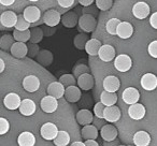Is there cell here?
<instances>
[{"instance_id":"6da1fadb","label":"cell","mask_w":157,"mask_h":146,"mask_svg":"<svg viewBox=\"0 0 157 146\" xmlns=\"http://www.w3.org/2000/svg\"><path fill=\"white\" fill-rule=\"evenodd\" d=\"M78 27L86 33L93 32L97 27V20L93 14H83L78 20Z\"/></svg>"},{"instance_id":"7a4b0ae2","label":"cell","mask_w":157,"mask_h":146,"mask_svg":"<svg viewBox=\"0 0 157 146\" xmlns=\"http://www.w3.org/2000/svg\"><path fill=\"white\" fill-rule=\"evenodd\" d=\"M114 67L120 72H127L132 67V60L129 55L121 54L114 59Z\"/></svg>"},{"instance_id":"3957f363","label":"cell","mask_w":157,"mask_h":146,"mask_svg":"<svg viewBox=\"0 0 157 146\" xmlns=\"http://www.w3.org/2000/svg\"><path fill=\"white\" fill-rule=\"evenodd\" d=\"M58 132V128L53 122H45V124L42 125L41 129H40V134L46 141H54Z\"/></svg>"},{"instance_id":"277c9868","label":"cell","mask_w":157,"mask_h":146,"mask_svg":"<svg viewBox=\"0 0 157 146\" xmlns=\"http://www.w3.org/2000/svg\"><path fill=\"white\" fill-rule=\"evenodd\" d=\"M61 13L55 9L48 10L45 13L43 14V22L44 25H48L51 27H56L59 23L61 22Z\"/></svg>"},{"instance_id":"5b68a950","label":"cell","mask_w":157,"mask_h":146,"mask_svg":"<svg viewBox=\"0 0 157 146\" xmlns=\"http://www.w3.org/2000/svg\"><path fill=\"white\" fill-rule=\"evenodd\" d=\"M40 107H41V110L44 113H48V114L54 113L57 110V107H58L57 99L50 96V95L43 97V98L41 99V101H40Z\"/></svg>"},{"instance_id":"8992f818","label":"cell","mask_w":157,"mask_h":146,"mask_svg":"<svg viewBox=\"0 0 157 146\" xmlns=\"http://www.w3.org/2000/svg\"><path fill=\"white\" fill-rule=\"evenodd\" d=\"M151 8L146 2L143 1H139V2L135 3L132 7V14L138 20H144L150 15Z\"/></svg>"},{"instance_id":"52a82bcc","label":"cell","mask_w":157,"mask_h":146,"mask_svg":"<svg viewBox=\"0 0 157 146\" xmlns=\"http://www.w3.org/2000/svg\"><path fill=\"white\" fill-rule=\"evenodd\" d=\"M17 20L18 15H16L15 12L13 11H5L0 15V24L8 29L15 27Z\"/></svg>"},{"instance_id":"ba28073f","label":"cell","mask_w":157,"mask_h":146,"mask_svg":"<svg viewBox=\"0 0 157 146\" xmlns=\"http://www.w3.org/2000/svg\"><path fill=\"white\" fill-rule=\"evenodd\" d=\"M122 98L124 100V102L126 104H135V103H138L140 100V92L137 88L135 87H128L123 92Z\"/></svg>"},{"instance_id":"9c48e42d","label":"cell","mask_w":157,"mask_h":146,"mask_svg":"<svg viewBox=\"0 0 157 146\" xmlns=\"http://www.w3.org/2000/svg\"><path fill=\"white\" fill-rule=\"evenodd\" d=\"M23 88L28 92H36L40 88V80L36 75H27L23 80Z\"/></svg>"},{"instance_id":"30bf717a","label":"cell","mask_w":157,"mask_h":146,"mask_svg":"<svg viewBox=\"0 0 157 146\" xmlns=\"http://www.w3.org/2000/svg\"><path fill=\"white\" fill-rule=\"evenodd\" d=\"M21 103H22L21 97L17 94H15V92H10L3 99V104L10 111H14V110L20 109Z\"/></svg>"},{"instance_id":"8fae6325","label":"cell","mask_w":157,"mask_h":146,"mask_svg":"<svg viewBox=\"0 0 157 146\" xmlns=\"http://www.w3.org/2000/svg\"><path fill=\"white\" fill-rule=\"evenodd\" d=\"M141 86L146 92H153L157 88V77L153 73H146L141 77Z\"/></svg>"},{"instance_id":"7c38bea8","label":"cell","mask_w":157,"mask_h":146,"mask_svg":"<svg viewBox=\"0 0 157 146\" xmlns=\"http://www.w3.org/2000/svg\"><path fill=\"white\" fill-rule=\"evenodd\" d=\"M23 15L31 24H35V23L39 22L41 20V11L36 6H29V7H27L24 10V12H23Z\"/></svg>"},{"instance_id":"4fadbf2b","label":"cell","mask_w":157,"mask_h":146,"mask_svg":"<svg viewBox=\"0 0 157 146\" xmlns=\"http://www.w3.org/2000/svg\"><path fill=\"white\" fill-rule=\"evenodd\" d=\"M146 114V109L141 103H135L131 104L128 109V115L133 120H141L144 118Z\"/></svg>"},{"instance_id":"5bb4252c","label":"cell","mask_w":157,"mask_h":146,"mask_svg":"<svg viewBox=\"0 0 157 146\" xmlns=\"http://www.w3.org/2000/svg\"><path fill=\"white\" fill-rule=\"evenodd\" d=\"M115 55H116V52L113 46L110 45V44H103V45L101 46L100 51H99L98 56L103 62H110V61H112L113 59H115V57H116Z\"/></svg>"},{"instance_id":"9a60e30c","label":"cell","mask_w":157,"mask_h":146,"mask_svg":"<svg viewBox=\"0 0 157 146\" xmlns=\"http://www.w3.org/2000/svg\"><path fill=\"white\" fill-rule=\"evenodd\" d=\"M122 112L120 107L116 105H111V107H105V119L108 122H116L121 119Z\"/></svg>"},{"instance_id":"2e32d148","label":"cell","mask_w":157,"mask_h":146,"mask_svg":"<svg viewBox=\"0 0 157 146\" xmlns=\"http://www.w3.org/2000/svg\"><path fill=\"white\" fill-rule=\"evenodd\" d=\"M65 92H66V87L59 81L52 82L48 86V94L56 99H60L63 97H65Z\"/></svg>"},{"instance_id":"e0dca14e","label":"cell","mask_w":157,"mask_h":146,"mask_svg":"<svg viewBox=\"0 0 157 146\" xmlns=\"http://www.w3.org/2000/svg\"><path fill=\"white\" fill-rule=\"evenodd\" d=\"M11 55L13 57L17 59H22L24 57H26V55H28V46L25 42H17L13 44V46L11 47Z\"/></svg>"},{"instance_id":"ac0fdd59","label":"cell","mask_w":157,"mask_h":146,"mask_svg":"<svg viewBox=\"0 0 157 146\" xmlns=\"http://www.w3.org/2000/svg\"><path fill=\"white\" fill-rule=\"evenodd\" d=\"M82 96V92H81V88L78 87V86H69V87L66 88V92H65V98L68 102H71V103H75L78 102V100L81 99Z\"/></svg>"},{"instance_id":"d6986e66","label":"cell","mask_w":157,"mask_h":146,"mask_svg":"<svg viewBox=\"0 0 157 146\" xmlns=\"http://www.w3.org/2000/svg\"><path fill=\"white\" fill-rule=\"evenodd\" d=\"M78 20H80V17H78L75 12L69 11L66 12L65 14H63V16H61V24L66 28H74L76 25H78Z\"/></svg>"},{"instance_id":"ffe728a7","label":"cell","mask_w":157,"mask_h":146,"mask_svg":"<svg viewBox=\"0 0 157 146\" xmlns=\"http://www.w3.org/2000/svg\"><path fill=\"white\" fill-rule=\"evenodd\" d=\"M121 87V81L114 75H108L103 80V89L110 92H116Z\"/></svg>"},{"instance_id":"44dd1931","label":"cell","mask_w":157,"mask_h":146,"mask_svg":"<svg viewBox=\"0 0 157 146\" xmlns=\"http://www.w3.org/2000/svg\"><path fill=\"white\" fill-rule=\"evenodd\" d=\"M95 85V80L94 77L90 73H84L81 77H78V86L81 88L82 90H90Z\"/></svg>"},{"instance_id":"7402d4cb","label":"cell","mask_w":157,"mask_h":146,"mask_svg":"<svg viewBox=\"0 0 157 146\" xmlns=\"http://www.w3.org/2000/svg\"><path fill=\"white\" fill-rule=\"evenodd\" d=\"M76 122L78 125L81 126H86V125H90L93 124V120H94V115L93 113L87 109H83L80 110V111L76 113Z\"/></svg>"},{"instance_id":"603a6c76","label":"cell","mask_w":157,"mask_h":146,"mask_svg":"<svg viewBox=\"0 0 157 146\" xmlns=\"http://www.w3.org/2000/svg\"><path fill=\"white\" fill-rule=\"evenodd\" d=\"M117 129L110 124H107L100 129V135L103 141H113L117 139Z\"/></svg>"},{"instance_id":"cb8c5ba5","label":"cell","mask_w":157,"mask_h":146,"mask_svg":"<svg viewBox=\"0 0 157 146\" xmlns=\"http://www.w3.org/2000/svg\"><path fill=\"white\" fill-rule=\"evenodd\" d=\"M18 110H20V113L22 115L31 116L36 113L37 107H36V103L31 99H24V100H22V103H21V107Z\"/></svg>"},{"instance_id":"d4e9b609","label":"cell","mask_w":157,"mask_h":146,"mask_svg":"<svg viewBox=\"0 0 157 146\" xmlns=\"http://www.w3.org/2000/svg\"><path fill=\"white\" fill-rule=\"evenodd\" d=\"M133 35V27L128 22H121L117 28V36L121 39H129Z\"/></svg>"},{"instance_id":"484cf974","label":"cell","mask_w":157,"mask_h":146,"mask_svg":"<svg viewBox=\"0 0 157 146\" xmlns=\"http://www.w3.org/2000/svg\"><path fill=\"white\" fill-rule=\"evenodd\" d=\"M103 44L101 43V41H99L98 39H95V38H92L87 41L85 45V52L87 53L90 56H97L99 54V51H100L101 46Z\"/></svg>"},{"instance_id":"4316f807","label":"cell","mask_w":157,"mask_h":146,"mask_svg":"<svg viewBox=\"0 0 157 146\" xmlns=\"http://www.w3.org/2000/svg\"><path fill=\"white\" fill-rule=\"evenodd\" d=\"M18 146H35L36 137L29 131H24L17 137Z\"/></svg>"},{"instance_id":"83f0119b","label":"cell","mask_w":157,"mask_h":146,"mask_svg":"<svg viewBox=\"0 0 157 146\" xmlns=\"http://www.w3.org/2000/svg\"><path fill=\"white\" fill-rule=\"evenodd\" d=\"M133 143L136 146H148L151 143V135L146 131H138L133 135Z\"/></svg>"},{"instance_id":"f1b7e54d","label":"cell","mask_w":157,"mask_h":146,"mask_svg":"<svg viewBox=\"0 0 157 146\" xmlns=\"http://www.w3.org/2000/svg\"><path fill=\"white\" fill-rule=\"evenodd\" d=\"M81 134L85 141L86 140H96L98 137V128L92 124L86 125L82 128Z\"/></svg>"},{"instance_id":"f546056e","label":"cell","mask_w":157,"mask_h":146,"mask_svg":"<svg viewBox=\"0 0 157 146\" xmlns=\"http://www.w3.org/2000/svg\"><path fill=\"white\" fill-rule=\"evenodd\" d=\"M37 61L43 67H48V66L52 65L53 59H54V56H53L52 52L48 50H42L40 51V53L38 54V56L36 57Z\"/></svg>"},{"instance_id":"4dcf8cb0","label":"cell","mask_w":157,"mask_h":146,"mask_svg":"<svg viewBox=\"0 0 157 146\" xmlns=\"http://www.w3.org/2000/svg\"><path fill=\"white\" fill-rule=\"evenodd\" d=\"M100 101L105 107L115 105V103L117 102V95L115 92H107V90H103L100 95Z\"/></svg>"},{"instance_id":"1f68e13d","label":"cell","mask_w":157,"mask_h":146,"mask_svg":"<svg viewBox=\"0 0 157 146\" xmlns=\"http://www.w3.org/2000/svg\"><path fill=\"white\" fill-rule=\"evenodd\" d=\"M14 43H15V39L11 35L6 33L0 38V48L3 51H11V47Z\"/></svg>"},{"instance_id":"d6a6232c","label":"cell","mask_w":157,"mask_h":146,"mask_svg":"<svg viewBox=\"0 0 157 146\" xmlns=\"http://www.w3.org/2000/svg\"><path fill=\"white\" fill-rule=\"evenodd\" d=\"M70 143V135L67 131H59L57 137L54 139V144L56 146H68Z\"/></svg>"},{"instance_id":"836d02e7","label":"cell","mask_w":157,"mask_h":146,"mask_svg":"<svg viewBox=\"0 0 157 146\" xmlns=\"http://www.w3.org/2000/svg\"><path fill=\"white\" fill-rule=\"evenodd\" d=\"M88 36L87 33H78V35L74 37V40H73V44L78 50L80 51H83L85 50V45L88 41Z\"/></svg>"},{"instance_id":"e575fe53","label":"cell","mask_w":157,"mask_h":146,"mask_svg":"<svg viewBox=\"0 0 157 146\" xmlns=\"http://www.w3.org/2000/svg\"><path fill=\"white\" fill-rule=\"evenodd\" d=\"M13 37L15 39V41L17 42H28L30 40L31 37V31L30 29H27V30H15L13 31Z\"/></svg>"},{"instance_id":"d590c367","label":"cell","mask_w":157,"mask_h":146,"mask_svg":"<svg viewBox=\"0 0 157 146\" xmlns=\"http://www.w3.org/2000/svg\"><path fill=\"white\" fill-rule=\"evenodd\" d=\"M120 24L121 21L118 18H111L108 21L107 25H105V29H107L108 33L111 36H117V28Z\"/></svg>"},{"instance_id":"8d00e7d4","label":"cell","mask_w":157,"mask_h":146,"mask_svg":"<svg viewBox=\"0 0 157 146\" xmlns=\"http://www.w3.org/2000/svg\"><path fill=\"white\" fill-rule=\"evenodd\" d=\"M30 31H31V37L29 42H31V43H39V42L42 41V39L44 37L43 29L36 26L33 29H30Z\"/></svg>"},{"instance_id":"74e56055","label":"cell","mask_w":157,"mask_h":146,"mask_svg":"<svg viewBox=\"0 0 157 146\" xmlns=\"http://www.w3.org/2000/svg\"><path fill=\"white\" fill-rule=\"evenodd\" d=\"M59 82L65 86L66 88L69 87V86H73L75 85L78 82L75 80V77L73 74H63L59 77Z\"/></svg>"},{"instance_id":"f35d334b","label":"cell","mask_w":157,"mask_h":146,"mask_svg":"<svg viewBox=\"0 0 157 146\" xmlns=\"http://www.w3.org/2000/svg\"><path fill=\"white\" fill-rule=\"evenodd\" d=\"M30 26H31V23H29L28 21L24 17L23 14H20V15H18L17 23H16L14 28L17 29V30H27V29H29Z\"/></svg>"},{"instance_id":"ab89813d","label":"cell","mask_w":157,"mask_h":146,"mask_svg":"<svg viewBox=\"0 0 157 146\" xmlns=\"http://www.w3.org/2000/svg\"><path fill=\"white\" fill-rule=\"evenodd\" d=\"M84 73H90V68L87 67L84 63H80V65H76L75 67L73 68V73L72 74L78 79V77H81Z\"/></svg>"},{"instance_id":"60d3db41","label":"cell","mask_w":157,"mask_h":146,"mask_svg":"<svg viewBox=\"0 0 157 146\" xmlns=\"http://www.w3.org/2000/svg\"><path fill=\"white\" fill-rule=\"evenodd\" d=\"M113 0H96V7L101 11H108L112 8Z\"/></svg>"},{"instance_id":"b9f144b4","label":"cell","mask_w":157,"mask_h":146,"mask_svg":"<svg viewBox=\"0 0 157 146\" xmlns=\"http://www.w3.org/2000/svg\"><path fill=\"white\" fill-rule=\"evenodd\" d=\"M105 105L102 102H97L94 107V114L96 117L99 118H103L105 117Z\"/></svg>"},{"instance_id":"7bdbcfd3","label":"cell","mask_w":157,"mask_h":146,"mask_svg":"<svg viewBox=\"0 0 157 146\" xmlns=\"http://www.w3.org/2000/svg\"><path fill=\"white\" fill-rule=\"evenodd\" d=\"M28 46V56L31 57V58H35V57L38 56V54L40 53V47L38 45V43H28L27 44Z\"/></svg>"},{"instance_id":"ee69618b","label":"cell","mask_w":157,"mask_h":146,"mask_svg":"<svg viewBox=\"0 0 157 146\" xmlns=\"http://www.w3.org/2000/svg\"><path fill=\"white\" fill-rule=\"evenodd\" d=\"M10 130V122L5 117L0 118V135H5Z\"/></svg>"},{"instance_id":"f6af8a7d","label":"cell","mask_w":157,"mask_h":146,"mask_svg":"<svg viewBox=\"0 0 157 146\" xmlns=\"http://www.w3.org/2000/svg\"><path fill=\"white\" fill-rule=\"evenodd\" d=\"M147 52L151 57L157 59V40H154V41H152L148 44Z\"/></svg>"},{"instance_id":"bcb514c9","label":"cell","mask_w":157,"mask_h":146,"mask_svg":"<svg viewBox=\"0 0 157 146\" xmlns=\"http://www.w3.org/2000/svg\"><path fill=\"white\" fill-rule=\"evenodd\" d=\"M74 1H75V0H57V3H58L60 8L70 9L71 7H73Z\"/></svg>"},{"instance_id":"7dc6e473","label":"cell","mask_w":157,"mask_h":146,"mask_svg":"<svg viewBox=\"0 0 157 146\" xmlns=\"http://www.w3.org/2000/svg\"><path fill=\"white\" fill-rule=\"evenodd\" d=\"M42 29H43L44 37H51V36H53L56 32V27H51L48 26V25H45Z\"/></svg>"},{"instance_id":"c3c4849f","label":"cell","mask_w":157,"mask_h":146,"mask_svg":"<svg viewBox=\"0 0 157 146\" xmlns=\"http://www.w3.org/2000/svg\"><path fill=\"white\" fill-rule=\"evenodd\" d=\"M105 118H99V117H94V120H93V125L96 126L98 129H101L103 126H105Z\"/></svg>"},{"instance_id":"681fc988","label":"cell","mask_w":157,"mask_h":146,"mask_svg":"<svg viewBox=\"0 0 157 146\" xmlns=\"http://www.w3.org/2000/svg\"><path fill=\"white\" fill-rule=\"evenodd\" d=\"M97 9L98 8H94V7H84L83 8V14H85V13H87V14H93V15H97Z\"/></svg>"},{"instance_id":"f907efd6","label":"cell","mask_w":157,"mask_h":146,"mask_svg":"<svg viewBox=\"0 0 157 146\" xmlns=\"http://www.w3.org/2000/svg\"><path fill=\"white\" fill-rule=\"evenodd\" d=\"M150 25L154 29H157V12H154V13L151 15V17H150Z\"/></svg>"},{"instance_id":"816d5d0a","label":"cell","mask_w":157,"mask_h":146,"mask_svg":"<svg viewBox=\"0 0 157 146\" xmlns=\"http://www.w3.org/2000/svg\"><path fill=\"white\" fill-rule=\"evenodd\" d=\"M118 145H121V143L117 139L113 140V141H105L103 142V146H118Z\"/></svg>"},{"instance_id":"f5cc1de1","label":"cell","mask_w":157,"mask_h":146,"mask_svg":"<svg viewBox=\"0 0 157 146\" xmlns=\"http://www.w3.org/2000/svg\"><path fill=\"white\" fill-rule=\"evenodd\" d=\"M95 0H78V2L82 6V7H90L94 3Z\"/></svg>"},{"instance_id":"db71d44e","label":"cell","mask_w":157,"mask_h":146,"mask_svg":"<svg viewBox=\"0 0 157 146\" xmlns=\"http://www.w3.org/2000/svg\"><path fill=\"white\" fill-rule=\"evenodd\" d=\"M15 2V0H0V5L3 7H10Z\"/></svg>"},{"instance_id":"11a10c76","label":"cell","mask_w":157,"mask_h":146,"mask_svg":"<svg viewBox=\"0 0 157 146\" xmlns=\"http://www.w3.org/2000/svg\"><path fill=\"white\" fill-rule=\"evenodd\" d=\"M86 146H99L98 142H96V140H86L85 141Z\"/></svg>"},{"instance_id":"9f6ffc18","label":"cell","mask_w":157,"mask_h":146,"mask_svg":"<svg viewBox=\"0 0 157 146\" xmlns=\"http://www.w3.org/2000/svg\"><path fill=\"white\" fill-rule=\"evenodd\" d=\"M70 146H86V145H85V143H83V142L76 141V142H74V143H72Z\"/></svg>"},{"instance_id":"6f0895ef","label":"cell","mask_w":157,"mask_h":146,"mask_svg":"<svg viewBox=\"0 0 157 146\" xmlns=\"http://www.w3.org/2000/svg\"><path fill=\"white\" fill-rule=\"evenodd\" d=\"M0 65H1V67H0V73H2L3 71H5V61H3V59H0Z\"/></svg>"},{"instance_id":"680465c9","label":"cell","mask_w":157,"mask_h":146,"mask_svg":"<svg viewBox=\"0 0 157 146\" xmlns=\"http://www.w3.org/2000/svg\"><path fill=\"white\" fill-rule=\"evenodd\" d=\"M29 1H31V2H37V1H39V0H29Z\"/></svg>"},{"instance_id":"91938a15","label":"cell","mask_w":157,"mask_h":146,"mask_svg":"<svg viewBox=\"0 0 157 146\" xmlns=\"http://www.w3.org/2000/svg\"><path fill=\"white\" fill-rule=\"evenodd\" d=\"M118 146H126V145H123V144H121V145H118Z\"/></svg>"},{"instance_id":"94428289","label":"cell","mask_w":157,"mask_h":146,"mask_svg":"<svg viewBox=\"0 0 157 146\" xmlns=\"http://www.w3.org/2000/svg\"><path fill=\"white\" fill-rule=\"evenodd\" d=\"M126 146H132V145H126Z\"/></svg>"}]
</instances>
